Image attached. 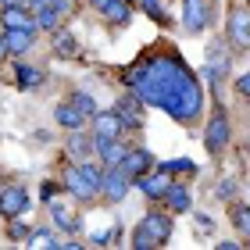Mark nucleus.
<instances>
[{
  "mask_svg": "<svg viewBox=\"0 0 250 250\" xmlns=\"http://www.w3.org/2000/svg\"><path fill=\"white\" fill-rule=\"evenodd\" d=\"M129 86L143 104L161 107L165 115H172L183 125H193L204 115V86L179 61V54L157 50L150 58H143L140 64H132L129 68Z\"/></svg>",
  "mask_w": 250,
  "mask_h": 250,
  "instance_id": "1",
  "label": "nucleus"
},
{
  "mask_svg": "<svg viewBox=\"0 0 250 250\" xmlns=\"http://www.w3.org/2000/svg\"><path fill=\"white\" fill-rule=\"evenodd\" d=\"M100 175H104V168H97L93 161H79L72 172L64 175V186L75 200H93L100 193Z\"/></svg>",
  "mask_w": 250,
  "mask_h": 250,
  "instance_id": "2",
  "label": "nucleus"
},
{
  "mask_svg": "<svg viewBox=\"0 0 250 250\" xmlns=\"http://www.w3.org/2000/svg\"><path fill=\"white\" fill-rule=\"evenodd\" d=\"M129 189H132L129 172H125L122 165H107L104 175H100V193H104V200L118 204V200H125V193H129Z\"/></svg>",
  "mask_w": 250,
  "mask_h": 250,
  "instance_id": "3",
  "label": "nucleus"
},
{
  "mask_svg": "<svg viewBox=\"0 0 250 250\" xmlns=\"http://www.w3.org/2000/svg\"><path fill=\"white\" fill-rule=\"evenodd\" d=\"M211 15H214L211 0H183V29L189 36H200L211 25Z\"/></svg>",
  "mask_w": 250,
  "mask_h": 250,
  "instance_id": "4",
  "label": "nucleus"
},
{
  "mask_svg": "<svg viewBox=\"0 0 250 250\" xmlns=\"http://www.w3.org/2000/svg\"><path fill=\"white\" fill-rule=\"evenodd\" d=\"M204 146H208V154H222L229 146V118H225L222 107L211 115L208 129H204Z\"/></svg>",
  "mask_w": 250,
  "mask_h": 250,
  "instance_id": "5",
  "label": "nucleus"
},
{
  "mask_svg": "<svg viewBox=\"0 0 250 250\" xmlns=\"http://www.w3.org/2000/svg\"><path fill=\"white\" fill-rule=\"evenodd\" d=\"M143 236H150V240L157 243V247H165L168 240H172V214H161V211H150L146 218L136 225Z\"/></svg>",
  "mask_w": 250,
  "mask_h": 250,
  "instance_id": "6",
  "label": "nucleus"
},
{
  "mask_svg": "<svg viewBox=\"0 0 250 250\" xmlns=\"http://www.w3.org/2000/svg\"><path fill=\"white\" fill-rule=\"evenodd\" d=\"M229 43L236 50L250 47V11L247 7H232L229 11Z\"/></svg>",
  "mask_w": 250,
  "mask_h": 250,
  "instance_id": "7",
  "label": "nucleus"
},
{
  "mask_svg": "<svg viewBox=\"0 0 250 250\" xmlns=\"http://www.w3.org/2000/svg\"><path fill=\"white\" fill-rule=\"evenodd\" d=\"M136 186L143 189V197H146V200H161L165 193H168V186H172V175H168L165 168H161V172H154V168H150L146 175L136 179Z\"/></svg>",
  "mask_w": 250,
  "mask_h": 250,
  "instance_id": "8",
  "label": "nucleus"
},
{
  "mask_svg": "<svg viewBox=\"0 0 250 250\" xmlns=\"http://www.w3.org/2000/svg\"><path fill=\"white\" fill-rule=\"evenodd\" d=\"M122 168L129 172V179L136 183L140 175H146L154 168V154L150 150H143V146H132V150H125V157H122Z\"/></svg>",
  "mask_w": 250,
  "mask_h": 250,
  "instance_id": "9",
  "label": "nucleus"
},
{
  "mask_svg": "<svg viewBox=\"0 0 250 250\" xmlns=\"http://www.w3.org/2000/svg\"><path fill=\"white\" fill-rule=\"evenodd\" d=\"M229 64H232L229 50H225L222 43H214V47L208 50V68H204V79H208V83H218V79L229 75Z\"/></svg>",
  "mask_w": 250,
  "mask_h": 250,
  "instance_id": "10",
  "label": "nucleus"
},
{
  "mask_svg": "<svg viewBox=\"0 0 250 250\" xmlns=\"http://www.w3.org/2000/svg\"><path fill=\"white\" fill-rule=\"evenodd\" d=\"M25 208H29V193L21 186H7L0 193V214H4V218H18Z\"/></svg>",
  "mask_w": 250,
  "mask_h": 250,
  "instance_id": "11",
  "label": "nucleus"
},
{
  "mask_svg": "<svg viewBox=\"0 0 250 250\" xmlns=\"http://www.w3.org/2000/svg\"><path fill=\"white\" fill-rule=\"evenodd\" d=\"M115 115L122 118V125H125V129H129V125H132V129H140V125H143V118H146V115H143V100L136 97V93H132V97H122V100H118Z\"/></svg>",
  "mask_w": 250,
  "mask_h": 250,
  "instance_id": "12",
  "label": "nucleus"
},
{
  "mask_svg": "<svg viewBox=\"0 0 250 250\" xmlns=\"http://www.w3.org/2000/svg\"><path fill=\"white\" fill-rule=\"evenodd\" d=\"M122 129L125 125H122V118L115 115V111H104V115L97 111L93 115V140H118Z\"/></svg>",
  "mask_w": 250,
  "mask_h": 250,
  "instance_id": "13",
  "label": "nucleus"
},
{
  "mask_svg": "<svg viewBox=\"0 0 250 250\" xmlns=\"http://www.w3.org/2000/svg\"><path fill=\"white\" fill-rule=\"evenodd\" d=\"M125 150H129V146H125L122 140H93V154L104 161V168L107 165H122Z\"/></svg>",
  "mask_w": 250,
  "mask_h": 250,
  "instance_id": "14",
  "label": "nucleus"
},
{
  "mask_svg": "<svg viewBox=\"0 0 250 250\" xmlns=\"http://www.w3.org/2000/svg\"><path fill=\"white\" fill-rule=\"evenodd\" d=\"M0 21H4V29H36V21H32V11H29L25 4H11V7H4Z\"/></svg>",
  "mask_w": 250,
  "mask_h": 250,
  "instance_id": "15",
  "label": "nucleus"
},
{
  "mask_svg": "<svg viewBox=\"0 0 250 250\" xmlns=\"http://www.w3.org/2000/svg\"><path fill=\"white\" fill-rule=\"evenodd\" d=\"M54 118H58V125H61V129H68V132H72V129H83V125L89 122V118L83 115V111H79V107L72 104V100H64V104H58V111H54Z\"/></svg>",
  "mask_w": 250,
  "mask_h": 250,
  "instance_id": "16",
  "label": "nucleus"
},
{
  "mask_svg": "<svg viewBox=\"0 0 250 250\" xmlns=\"http://www.w3.org/2000/svg\"><path fill=\"white\" fill-rule=\"evenodd\" d=\"M32 32L36 29H4V47H7V54H25L29 47H32Z\"/></svg>",
  "mask_w": 250,
  "mask_h": 250,
  "instance_id": "17",
  "label": "nucleus"
},
{
  "mask_svg": "<svg viewBox=\"0 0 250 250\" xmlns=\"http://www.w3.org/2000/svg\"><path fill=\"white\" fill-rule=\"evenodd\" d=\"M100 15H104V21H111V25H125V21L132 18V0H107V4L100 7Z\"/></svg>",
  "mask_w": 250,
  "mask_h": 250,
  "instance_id": "18",
  "label": "nucleus"
},
{
  "mask_svg": "<svg viewBox=\"0 0 250 250\" xmlns=\"http://www.w3.org/2000/svg\"><path fill=\"white\" fill-rule=\"evenodd\" d=\"M165 204H168V211H172V214H183V211H189L193 208V200H189V189L186 186H168V193H165V197H161Z\"/></svg>",
  "mask_w": 250,
  "mask_h": 250,
  "instance_id": "19",
  "label": "nucleus"
},
{
  "mask_svg": "<svg viewBox=\"0 0 250 250\" xmlns=\"http://www.w3.org/2000/svg\"><path fill=\"white\" fill-rule=\"evenodd\" d=\"M50 214H54V222L61 225V229H68V232H75L79 229V218L72 211H68V204L64 200H50Z\"/></svg>",
  "mask_w": 250,
  "mask_h": 250,
  "instance_id": "20",
  "label": "nucleus"
},
{
  "mask_svg": "<svg viewBox=\"0 0 250 250\" xmlns=\"http://www.w3.org/2000/svg\"><path fill=\"white\" fill-rule=\"evenodd\" d=\"M68 154L79 157V161H86V157L93 154V140H86L79 129H72V136H68Z\"/></svg>",
  "mask_w": 250,
  "mask_h": 250,
  "instance_id": "21",
  "label": "nucleus"
},
{
  "mask_svg": "<svg viewBox=\"0 0 250 250\" xmlns=\"http://www.w3.org/2000/svg\"><path fill=\"white\" fill-rule=\"evenodd\" d=\"M15 79H18V86H21V89H36V86L43 83V72H36V68H29V64H18Z\"/></svg>",
  "mask_w": 250,
  "mask_h": 250,
  "instance_id": "22",
  "label": "nucleus"
},
{
  "mask_svg": "<svg viewBox=\"0 0 250 250\" xmlns=\"http://www.w3.org/2000/svg\"><path fill=\"white\" fill-rule=\"evenodd\" d=\"M232 225L250 240V208H247V204H236V208H232Z\"/></svg>",
  "mask_w": 250,
  "mask_h": 250,
  "instance_id": "23",
  "label": "nucleus"
},
{
  "mask_svg": "<svg viewBox=\"0 0 250 250\" xmlns=\"http://www.w3.org/2000/svg\"><path fill=\"white\" fill-rule=\"evenodd\" d=\"M136 4H140L146 15H150L154 21H161V25H168V15H165V4L161 0H136Z\"/></svg>",
  "mask_w": 250,
  "mask_h": 250,
  "instance_id": "24",
  "label": "nucleus"
},
{
  "mask_svg": "<svg viewBox=\"0 0 250 250\" xmlns=\"http://www.w3.org/2000/svg\"><path fill=\"white\" fill-rule=\"evenodd\" d=\"M72 104H75L79 111H83L86 118H93V115H97V100L89 97V93H75V97H72Z\"/></svg>",
  "mask_w": 250,
  "mask_h": 250,
  "instance_id": "25",
  "label": "nucleus"
},
{
  "mask_svg": "<svg viewBox=\"0 0 250 250\" xmlns=\"http://www.w3.org/2000/svg\"><path fill=\"white\" fill-rule=\"evenodd\" d=\"M161 168H165L168 175H172V172H189V175L197 172V165H193V161H186V157H183V161H165Z\"/></svg>",
  "mask_w": 250,
  "mask_h": 250,
  "instance_id": "26",
  "label": "nucleus"
},
{
  "mask_svg": "<svg viewBox=\"0 0 250 250\" xmlns=\"http://www.w3.org/2000/svg\"><path fill=\"white\" fill-rule=\"evenodd\" d=\"M11 240H29V225L25 222H18V218H11Z\"/></svg>",
  "mask_w": 250,
  "mask_h": 250,
  "instance_id": "27",
  "label": "nucleus"
},
{
  "mask_svg": "<svg viewBox=\"0 0 250 250\" xmlns=\"http://www.w3.org/2000/svg\"><path fill=\"white\" fill-rule=\"evenodd\" d=\"M29 243H32V247H50L54 236H50V229H47V232H29Z\"/></svg>",
  "mask_w": 250,
  "mask_h": 250,
  "instance_id": "28",
  "label": "nucleus"
},
{
  "mask_svg": "<svg viewBox=\"0 0 250 250\" xmlns=\"http://www.w3.org/2000/svg\"><path fill=\"white\" fill-rule=\"evenodd\" d=\"M58 50H61V54H72V58H75V40L61 36V40H58Z\"/></svg>",
  "mask_w": 250,
  "mask_h": 250,
  "instance_id": "29",
  "label": "nucleus"
},
{
  "mask_svg": "<svg viewBox=\"0 0 250 250\" xmlns=\"http://www.w3.org/2000/svg\"><path fill=\"white\" fill-rule=\"evenodd\" d=\"M236 89H240V93H243V97H250V72H247V75H240V79H236Z\"/></svg>",
  "mask_w": 250,
  "mask_h": 250,
  "instance_id": "30",
  "label": "nucleus"
},
{
  "mask_svg": "<svg viewBox=\"0 0 250 250\" xmlns=\"http://www.w3.org/2000/svg\"><path fill=\"white\" fill-rule=\"evenodd\" d=\"M43 4L58 7V11H64V15H68V11H72V0H43Z\"/></svg>",
  "mask_w": 250,
  "mask_h": 250,
  "instance_id": "31",
  "label": "nucleus"
},
{
  "mask_svg": "<svg viewBox=\"0 0 250 250\" xmlns=\"http://www.w3.org/2000/svg\"><path fill=\"white\" fill-rule=\"evenodd\" d=\"M232 193H236V183H222L218 186V197H232Z\"/></svg>",
  "mask_w": 250,
  "mask_h": 250,
  "instance_id": "32",
  "label": "nucleus"
},
{
  "mask_svg": "<svg viewBox=\"0 0 250 250\" xmlns=\"http://www.w3.org/2000/svg\"><path fill=\"white\" fill-rule=\"evenodd\" d=\"M0 4H4V7H11V4H25V0H0Z\"/></svg>",
  "mask_w": 250,
  "mask_h": 250,
  "instance_id": "33",
  "label": "nucleus"
},
{
  "mask_svg": "<svg viewBox=\"0 0 250 250\" xmlns=\"http://www.w3.org/2000/svg\"><path fill=\"white\" fill-rule=\"evenodd\" d=\"M104 4H107V0H93V7H97V11H100V7H104Z\"/></svg>",
  "mask_w": 250,
  "mask_h": 250,
  "instance_id": "34",
  "label": "nucleus"
},
{
  "mask_svg": "<svg viewBox=\"0 0 250 250\" xmlns=\"http://www.w3.org/2000/svg\"><path fill=\"white\" fill-rule=\"evenodd\" d=\"M4 54H7V47H4V40H0V58H4Z\"/></svg>",
  "mask_w": 250,
  "mask_h": 250,
  "instance_id": "35",
  "label": "nucleus"
},
{
  "mask_svg": "<svg viewBox=\"0 0 250 250\" xmlns=\"http://www.w3.org/2000/svg\"><path fill=\"white\" fill-rule=\"evenodd\" d=\"M247 247H250V240H247Z\"/></svg>",
  "mask_w": 250,
  "mask_h": 250,
  "instance_id": "36",
  "label": "nucleus"
},
{
  "mask_svg": "<svg viewBox=\"0 0 250 250\" xmlns=\"http://www.w3.org/2000/svg\"><path fill=\"white\" fill-rule=\"evenodd\" d=\"M247 4H250V0H247Z\"/></svg>",
  "mask_w": 250,
  "mask_h": 250,
  "instance_id": "37",
  "label": "nucleus"
}]
</instances>
